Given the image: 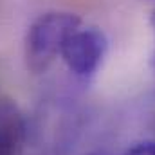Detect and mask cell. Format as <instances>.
<instances>
[{
    "label": "cell",
    "mask_w": 155,
    "mask_h": 155,
    "mask_svg": "<svg viewBox=\"0 0 155 155\" xmlns=\"http://www.w3.org/2000/svg\"><path fill=\"white\" fill-rule=\"evenodd\" d=\"M78 27L81 18L74 13H45L38 16L25 36V61L33 72H43L61 52L65 40Z\"/></svg>",
    "instance_id": "1"
},
{
    "label": "cell",
    "mask_w": 155,
    "mask_h": 155,
    "mask_svg": "<svg viewBox=\"0 0 155 155\" xmlns=\"http://www.w3.org/2000/svg\"><path fill=\"white\" fill-rule=\"evenodd\" d=\"M108 51V40L97 27H78L65 40L60 56L67 69L81 79L92 78L101 67Z\"/></svg>",
    "instance_id": "2"
},
{
    "label": "cell",
    "mask_w": 155,
    "mask_h": 155,
    "mask_svg": "<svg viewBox=\"0 0 155 155\" xmlns=\"http://www.w3.org/2000/svg\"><path fill=\"white\" fill-rule=\"evenodd\" d=\"M27 141L25 117L9 99H0V155H22Z\"/></svg>",
    "instance_id": "3"
},
{
    "label": "cell",
    "mask_w": 155,
    "mask_h": 155,
    "mask_svg": "<svg viewBox=\"0 0 155 155\" xmlns=\"http://www.w3.org/2000/svg\"><path fill=\"white\" fill-rule=\"evenodd\" d=\"M126 155H155V143H141L128 150Z\"/></svg>",
    "instance_id": "4"
},
{
    "label": "cell",
    "mask_w": 155,
    "mask_h": 155,
    "mask_svg": "<svg viewBox=\"0 0 155 155\" xmlns=\"http://www.w3.org/2000/svg\"><path fill=\"white\" fill-rule=\"evenodd\" d=\"M150 24H152V29H153V33H155V11L152 13V18H150Z\"/></svg>",
    "instance_id": "5"
},
{
    "label": "cell",
    "mask_w": 155,
    "mask_h": 155,
    "mask_svg": "<svg viewBox=\"0 0 155 155\" xmlns=\"http://www.w3.org/2000/svg\"><path fill=\"white\" fill-rule=\"evenodd\" d=\"M88 155H110V153H107V152H92V153H88Z\"/></svg>",
    "instance_id": "6"
}]
</instances>
